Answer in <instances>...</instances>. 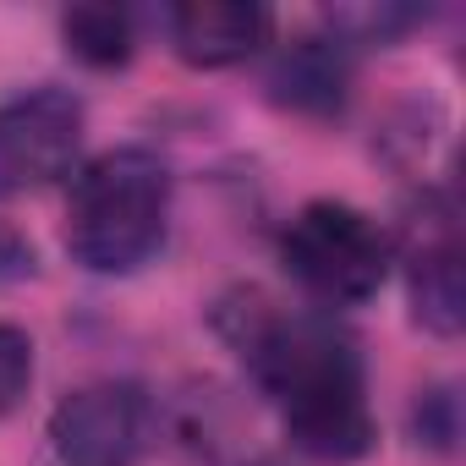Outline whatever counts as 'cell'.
Returning a JSON list of instances; mask_svg holds the SVG:
<instances>
[{"label": "cell", "mask_w": 466, "mask_h": 466, "mask_svg": "<svg viewBox=\"0 0 466 466\" xmlns=\"http://www.w3.org/2000/svg\"><path fill=\"white\" fill-rule=\"evenodd\" d=\"M214 324L248 362L253 384L275 400L302 455L357 461L373 450L362 357L329 313H302L264 291H237L219 302Z\"/></svg>", "instance_id": "cell-1"}, {"label": "cell", "mask_w": 466, "mask_h": 466, "mask_svg": "<svg viewBox=\"0 0 466 466\" xmlns=\"http://www.w3.org/2000/svg\"><path fill=\"white\" fill-rule=\"evenodd\" d=\"M170 170L148 148L99 154L66 203V253L88 275H132L165 248Z\"/></svg>", "instance_id": "cell-2"}, {"label": "cell", "mask_w": 466, "mask_h": 466, "mask_svg": "<svg viewBox=\"0 0 466 466\" xmlns=\"http://www.w3.org/2000/svg\"><path fill=\"white\" fill-rule=\"evenodd\" d=\"M286 275L324 308L368 302L390 275V237L351 203H308L280 237Z\"/></svg>", "instance_id": "cell-3"}, {"label": "cell", "mask_w": 466, "mask_h": 466, "mask_svg": "<svg viewBox=\"0 0 466 466\" xmlns=\"http://www.w3.org/2000/svg\"><path fill=\"white\" fill-rule=\"evenodd\" d=\"M83 148V105L66 88H28L0 105V198L61 181Z\"/></svg>", "instance_id": "cell-4"}, {"label": "cell", "mask_w": 466, "mask_h": 466, "mask_svg": "<svg viewBox=\"0 0 466 466\" xmlns=\"http://www.w3.org/2000/svg\"><path fill=\"white\" fill-rule=\"evenodd\" d=\"M148 395L127 379H99L72 390L50 417V444L61 466H137L148 450Z\"/></svg>", "instance_id": "cell-5"}, {"label": "cell", "mask_w": 466, "mask_h": 466, "mask_svg": "<svg viewBox=\"0 0 466 466\" xmlns=\"http://www.w3.org/2000/svg\"><path fill=\"white\" fill-rule=\"evenodd\" d=\"M406 291L411 313L433 335H461L466 324V280H461V230L455 203L444 192H422V208L406 230Z\"/></svg>", "instance_id": "cell-6"}, {"label": "cell", "mask_w": 466, "mask_h": 466, "mask_svg": "<svg viewBox=\"0 0 466 466\" xmlns=\"http://www.w3.org/2000/svg\"><path fill=\"white\" fill-rule=\"evenodd\" d=\"M165 23H170L176 56L203 72L248 61L269 34V12L253 6V0H187V6H170Z\"/></svg>", "instance_id": "cell-7"}, {"label": "cell", "mask_w": 466, "mask_h": 466, "mask_svg": "<svg viewBox=\"0 0 466 466\" xmlns=\"http://www.w3.org/2000/svg\"><path fill=\"white\" fill-rule=\"evenodd\" d=\"M346 83H351V45L346 39H297L275 66V99L291 110H313V116L340 110Z\"/></svg>", "instance_id": "cell-8"}, {"label": "cell", "mask_w": 466, "mask_h": 466, "mask_svg": "<svg viewBox=\"0 0 466 466\" xmlns=\"http://www.w3.org/2000/svg\"><path fill=\"white\" fill-rule=\"evenodd\" d=\"M66 50L88 66H127L132 61V17L121 6H72L61 17Z\"/></svg>", "instance_id": "cell-9"}, {"label": "cell", "mask_w": 466, "mask_h": 466, "mask_svg": "<svg viewBox=\"0 0 466 466\" xmlns=\"http://www.w3.org/2000/svg\"><path fill=\"white\" fill-rule=\"evenodd\" d=\"M34 384V340L17 324H0V417H6Z\"/></svg>", "instance_id": "cell-10"}, {"label": "cell", "mask_w": 466, "mask_h": 466, "mask_svg": "<svg viewBox=\"0 0 466 466\" xmlns=\"http://www.w3.org/2000/svg\"><path fill=\"white\" fill-rule=\"evenodd\" d=\"M417 439H428L433 450H450V439H455V395L433 390V395L417 400Z\"/></svg>", "instance_id": "cell-11"}, {"label": "cell", "mask_w": 466, "mask_h": 466, "mask_svg": "<svg viewBox=\"0 0 466 466\" xmlns=\"http://www.w3.org/2000/svg\"><path fill=\"white\" fill-rule=\"evenodd\" d=\"M23 275H34V248L12 225H0V280H23Z\"/></svg>", "instance_id": "cell-12"}, {"label": "cell", "mask_w": 466, "mask_h": 466, "mask_svg": "<svg viewBox=\"0 0 466 466\" xmlns=\"http://www.w3.org/2000/svg\"><path fill=\"white\" fill-rule=\"evenodd\" d=\"M248 466H275V461H248Z\"/></svg>", "instance_id": "cell-13"}]
</instances>
